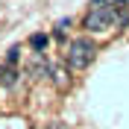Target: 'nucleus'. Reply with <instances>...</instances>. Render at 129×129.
I'll return each mask as SVG.
<instances>
[{
    "label": "nucleus",
    "instance_id": "3",
    "mask_svg": "<svg viewBox=\"0 0 129 129\" xmlns=\"http://www.w3.org/2000/svg\"><path fill=\"white\" fill-rule=\"evenodd\" d=\"M0 76H3V79H0V82H3L6 88H12V85H15V82H18V71H15V68H6V71L0 73Z\"/></svg>",
    "mask_w": 129,
    "mask_h": 129
},
{
    "label": "nucleus",
    "instance_id": "7",
    "mask_svg": "<svg viewBox=\"0 0 129 129\" xmlns=\"http://www.w3.org/2000/svg\"><path fill=\"white\" fill-rule=\"evenodd\" d=\"M114 3H120V6H129V0H114Z\"/></svg>",
    "mask_w": 129,
    "mask_h": 129
},
{
    "label": "nucleus",
    "instance_id": "8",
    "mask_svg": "<svg viewBox=\"0 0 129 129\" xmlns=\"http://www.w3.org/2000/svg\"><path fill=\"white\" fill-rule=\"evenodd\" d=\"M91 3H103V6H106V0H91Z\"/></svg>",
    "mask_w": 129,
    "mask_h": 129
},
{
    "label": "nucleus",
    "instance_id": "1",
    "mask_svg": "<svg viewBox=\"0 0 129 129\" xmlns=\"http://www.w3.org/2000/svg\"><path fill=\"white\" fill-rule=\"evenodd\" d=\"M97 59V44L91 38H73L68 44V68L71 71H85Z\"/></svg>",
    "mask_w": 129,
    "mask_h": 129
},
{
    "label": "nucleus",
    "instance_id": "2",
    "mask_svg": "<svg viewBox=\"0 0 129 129\" xmlns=\"http://www.w3.org/2000/svg\"><path fill=\"white\" fill-rule=\"evenodd\" d=\"M117 18H120V12H114V6H91V12L85 15L82 26L88 32H106L117 24Z\"/></svg>",
    "mask_w": 129,
    "mask_h": 129
},
{
    "label": "nucleus",
    "instance_id": "6",
    "mask_svg": "<svg viewBox=\"0 0 129 129\" xmlns=\"http://www.w3.org/2000/svg\"><path fill=\"white\" fill-rule=\"evenodd\" d=\"M18 53H21V50H18V47H12V50L6 53V62H12V64H15V62H18Z\"/></svg>",
    "mask_w": 129,
    "mask_h": 129
},
{
    "label": "nucleus",
    "instance_id": "5",
    "mask_svg": "<svg viewBox=\"0 0 129 129\" xmlns=\"http://www.w3.org/2000/svg\"><path fill=\"white\" fill-rule=\"evenodd\" d=\"M32 47H35V50H44V47H47V35H32Z\"/></svg>",
    "mask_w": 129,
    "mask_h": 129
},
{
    "label": "nucleus",
    "instance_id": "4",
    "mask_svg": "<svg viewBox=\"0 0 129 129\" xmlns=\"http://www.w3.org/2000/svg\"><path fill=\"white\" fill-rule=\"evenodd\" d=\"M50 79H53V82H59L62 88H68V76H64V71H62V68H50Z\"/></svg>",
    "mask_w": 129,
    "mask_h": 129
}]
</instances>
